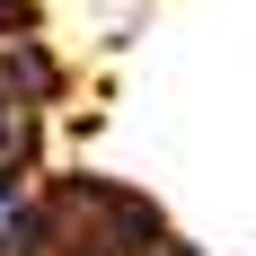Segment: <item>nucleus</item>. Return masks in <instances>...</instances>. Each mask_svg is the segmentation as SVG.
<instances>
[{
    "label": "nucleus",
    "mask_w": 256,
    "mask_h": 256,
    "mask_svg": "<svg viewBox=\"0 0 256 256\" xmlns=\"http://www.w3.org/2000/svg\"><path fill=\"white\" fill-rule=\"evenodd\" d=\"M26 230L44 256H168V212L124 177H98V168H62L26 194Z\"/></svg>",
    "instance_id": "obj_1"
},
{
    "label": "nucleus",
    "mask_w": 256,
    "mask_h": 256,
    "mask_svg": "<svg viewBox=\"0 0 256 256\" xmlns=\"http://www.w3.org/2000/svg\"><path fill=\"white\" fill-rule=\"evenodd\" d=\"M0 256H44V248H36V230H26V204L0 221Z\"/></svg>",
    "instance_id": "obj_2"
}]
</instances>
